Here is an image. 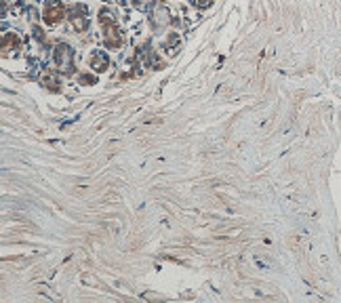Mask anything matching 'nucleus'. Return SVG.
<instances>
[{
    "instance_id": "nucleus-9",
    "label": "nucleus",
    "mask_w": 341,
    "mask_h": 303,
    "mask_svg": "<svg viewBox=\"0 0 341 303\" xmlns=\"http://www.w3.org/2000/svg\"><path fill=\"white\" fill-rule=\"evenodd\" d=\"M78 82H80V84H97V76H95V74H80V76H78Z\"/></svg>"
},
{
    "instance_id": "nucleus-2",
    "label": "nucleus",
    "mask_w": 341,
    "mask_h": 303,
    "mask_svg": "<svg viewBox=\"0 0 341 303\" xmlns=\"http://www.w3.org/2000/svg\"><path fill=\"white\" fill-rule=\"evenodd\" d=\"M74 59H76V51L65 44V42H57L53 49V61L59 67V72H63L65 76L74 74Z\"/></svg>"
},
{
    "instance_id": "nucleus-10",
    "label": "nucleus",
    "mask_w": 341,
    "mask_h": 303,
    "mask_svg": "<svg viewBox=\"0 0 341 303\" xmlns=\"http://www.w3.org/2000/svg\"><path fill=\"white\" fill-rule=\"evenodd\" d=\"M34 36H36V40L38 42H44L46 38H44V34H42V30L40 28H34Z\"/></svg>"
},
{
    "instance_id": "nucleus-3",
    "label": "nucleus",
    "mask_w": 341,
    "mask_h": 303,
    "mask_svg": "<svg viewBox=\"0 0 341 303\" xmlns=\"http://www.w3.org/2000/svg\"><path fill=\"white\" fill-rule=\"evenodd\" d=\"M67 19H70V24H72V28L76 32H84V30L89 28V24H91L87 5H82V3L72 5L70 9H67Z\"/></svg>"
},
{
    "instance_id": "nucleus-6",
    "label": "nucleus",
    "mask_w": 341,
    "mask_h": 303,
    "mask_svg": "<svg viewBox=\"0 0 341 303\" xmlns=\"http://www.w3.org/2000/svg\"><path fill=\"white\" fill-rule=\"evenodd\" d=\"M40 82L44 88H48L51 93H59L61 91V82H59V76L55 69H51V67H44V72L40 76Z\"/></svg>"
},
{
    "instance_id": "nucleus-1",
    "label": "nucleus",
    "mask_w": 341,
    "mask_h": 303,
    "mask_svg": "<svg viewBox=\"0 0 341 303\" xmlns=\"http://www.w3.org/2000/svg\"><path fill=\"white\" fill-rule=\"evenodd\" d=\"M99 26H101V30H104V42H106L108 49L116 51V49H120L125 44V34L120 30V26L116 24L112 11H108V9L99 11Z\"/></svg>"
},
{
    "instance_id": "nucleus-4",
    "label": "nucleus",
    "mask_w": 341,
    "mask_h": 303,
    "mask_svg": "<svg viewBox=\"0 0 341 303\" xmlns=\"http://www.w3.org/2000/svg\"><path fill=\"white\" fill-rule=\"evenodd\" d=\"M65 15H67V11H65L61 0H48L42 9V19L46 26H57Z\"/></svg>"
},
{
    "instance_id": "nucleus-8",
    "label": "nucleus",
    "mask_w": 341,
    "mask_h": 303,
    "mask_svg": "<svg viewBox=\"0 0 341 303\" xmlns=\"http://www.w3.org/2000/svg\"><path fill=\"white\" fill-rule=\"evenodd\" d=\"M19 49H21L19 34H17V32H5L3 34V51H5V55L9 51H19Z\"/></svg>"
},
{
    "instance_id": "nucleus-7",
    "label": "nucleus",
    "mask_w": 341,
    "mask_h": 303,
    "mask_svg": "<svg viewBox=\"0 0 341 303\" xmlns=\"http://www.w3.org/2000/svg\"><path fill=\"white\" fill-rule=\"evenodd\" d=\"M181 49V38H179V34H175V32H170L168 36L162 40V51L166 53V55H177V51Z\"/></svg>"
},
{
    "instance_id": "nucleus-5",
    "label": "nucleus",
    "mask_w": 341,
    "mask_h": 303,
    "mask_svg": "<svg viewBox=\"0 0 341 303\" xmlns=\"http://www.w3.org/2000/svg\"><path fill=\"white\" fill-rule=\"evenodd\" d=\"M89 67L93 69V72H97V74L106 72V69L110 67L108 53H106V51H93L91 55H89Z\"/></svg>"
}]
</instances>
